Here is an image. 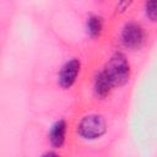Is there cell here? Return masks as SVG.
Wrapping results in <instances>:
<instances>
[{"label": "cell", "instance_id": "3", "mask_svg": "<svg viewBox=\"0 0 157 157\" xmlns=\"http://www.w3.org/2000/svg\"><path fill=\"white\" fill-rule=\"evenodd\" d=\"M146 39V31L139 22L129 21L123 26L120 31V42L126 49L137 50L145 44Z\"/></svg>", "mask_w": 157, "mask_h": 157}, {"label": "cell", "instance_id": "2", "mask_svg": "<svg viewBox=\"0 0 157 157\" xmlns=\"http://www.w3.org/2000/svg\"><path fill=\"white\" fill-rule=\"evenodd\" d=\"M77 134L80 137L87 141L98 140L105 135L108 130L107 120L102 114L90 113L83 115L77 123Z\"/></svg>", "mask_w": 157, "mask_h": 157}, {"label": "cell", "instance_id": "9", "mask_svg": "<svg viewBox=\"0 0 157 157\" xmlns=\"http://www.w3.org/2000/svg\"><path fill=\"white\" fill-rule=\"evenodd\" d=\"M130 4H131V2H119V4L117 5V11H119V12H124V11L129 7Z\"/></svg>", "mask_w": 157, "mask_h": 157}, {"label": "cell", "instance_id": "7", "mask_svg": "<svg viewBox=\"0 0 157 157\" xmlns=\"http://www.w3.org/2000/svg\"><path fill=\"white\" fill-rule=\"evenodd\" d=\"M103 28H104V20L102 16H99L97 13H92L87 17L86 32L91 38H93V39L99 38L103 32Z\"/></svg>", "mask_w": 157, "mask_h": 157}, {"label": "cell", "instance_id": "6", "mask_svg": "<svg viewBox=\"0 0 157 157\" xmlns=\"http://www.w3.org/2000/svg\"><path fill=\"white\" fill-rule=\"evenodd\" d=\"M113 90H114V86H113L112 81L109 80L105 71L102 69L101 71H98L96 74L94 80H93V92H94L96 97L104 99L110 94V92Z\"/></svg>", "mask_w": 157, "mask_h": 157}, {"label": "cell", "instance_id": "10", "mask_svg": "<svg viewBox=\"0 0 157 157\" xmlns=\"http://www.w3.org/2000/svg\"><path fill=\"white\" fill-rule=\"evenodd\" d=\"M42 157H60V155L55 151H47L42 155Z\"/></svg>", "mask_w": 157, "mask_h": 157}, {"label": "cell", "instance_id": "1", "mask_svg": "<svg viewBox=\"0 0 157 157\" xmlns=\"http://www.w3.org/2000/svg\"><path fill=\"white\" fill-rule=\"evenodd\" d=\"M103 70L108 75L114 88L124 86L130 80V75H131L130 63L126 59V56L120 52L114 53L109 58V60L107 61Z\"/></svg>", "mask_w": 157, "mask_h": 157}, {"label": "cell", "instance_id": "4", "mask_svg": "<svg viewBox=\"0 0 157 157\" xmlns=\"http://www.w3.org/2000/svg\"><path fill=\"white\" fill-rule=\"evenodd\" d=\"M80 71H81V61L77 58H72V59H69L67 61H65L58 72L59 86L64 90L71 88L75 85V82L77 81Z\"/></svg>", "mask_w": 157, "mask_h": 157}, {"label": "cell", "instance_id": "8", "mask_svg": "<svg viewBox=\"0 0 157 157\" xmlns=\"http://www.w3.org/2000/svg\"><path fill=\"white\" fill-rule=\"evenodd\" d=\"M144 12L151 22H157V0L146 1L144 4Z\"/></svg>", "mask_w": 157, "mask_h": 157}, {"label": "cell", "instance_id": "5", "mask_svg": "<svg viewBox=\"0 0 157 157\" xmlns=\"http://www.w3.org/2000/svg\"><path fill=\"white\" fill-rule=\"evenodd\" d=\"M66 132H67V123L65 119L60 118L55 120L48 131V140L54 148H61L66 142Z\"/></svg>", "mask_w": 157, "mask_h": 157}]
</instances>
